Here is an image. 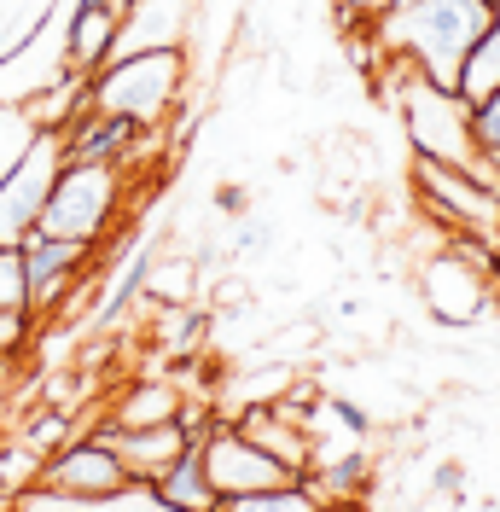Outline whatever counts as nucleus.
I'll use <instances>...</instances> for the list:
<instances>
[{"label": "nucleus", "instance_id": "20e7f679", "mask_svg": "<svg viewBox=\"0 0 500 512\" xmlns=\"http://www.w3.org/2000/svg\"><path fill=\"white\" fill-rule=\"evenodd\" d=\"M117 210H123V163L64 158L59 175H53V192H47V204H41L35 233L94 245V239H105V227L117 222Z\"/></svg>", "mask_w": 500, "mask_h": 512}, {"label": "nucleus", "instance_id": "aec40b11", "mask_svg": "<svg viewBox=\"0 0 500 512\" xmlns=\"http://www.w3.org/2000/svg\"><path fill=\"white\" fill-rule=\"evenodd\" d=\"M471 134H477V152L500 158V88L489 99H477V105H471Z\"/></svg>", "mask_w": 500, "mask_h": 512}, {"label": "nucleus", "instance_id": "0eeeda50", "mask_svg": "<svg viewBox=\"0 0 500 512\" xmlns=\"http://www.w3.org/2000/svg\"><path fill=\"white\" fill-rule=\"evenodd\" d=\"M204 454V478L216 489V507L227 495H256V489H280V483H297L285 472L268 448H256L245 431H216L210 443H198Z\"/></svg>", "mask_w": 500, "mask_h": 512}, {"label": "nucleus", "instance_id": "423d86ee", "mask_svg": "<svg viewBox=\"0 0 500 512\" xmlns=\"http://www.w3.org/2000/svg\"><path fill=\"white\" fill-rule=\"evenodd\" d=\"M419 192L431 198V210H437L442 222H454L466 239H483L489 251H500V187L477 181L466 169L419 158Z\"/></svg>", "mask_w": 500, "mask_h": 512}, {"label": "nucleus", "instance_id": "f257e3e1", "mask_svg": "<svg viewBox=\"0 0 500 512\" xmlns=\"http://www.w3.org/2000/svg\"><path fill=\"white\" fill-rule=\"evenodd\" d=\"M495 6L489 0H402L378 18V41L419 76H431L437 88H454L460 59L471 41L489 30Z\"/></svg>", "mask_w": 500, "mask_h": 512}, {"label": "nucleus", "instance_id": "2eb2a0df", "mask_svg": "<svg viewBox=\"0 0 500 512\" xmlns=\"http://www.w3.org/2000/svg\"><path fill=\"white\" fill-rule=\"evenodd\" d=\"M163 419H181V396L169 384H140L117 402L111 425H163Z\"/></svg>", "mask_w": 500, "mask_h": 512}, {"label": "nucleus", "instance_id": "412c9836", "mask_svg": "<svg viewBox=\"0 0 500 512\" xmlns=\"http://www.w3.org/2000/svg\"><path fill=\"white\" fill-rule=\"evenodd\" d=\"M30 309H0V361H12L18 350H30Z\"/></svg>", "mask_w": 500, "mask_h": 512}, {"label": "nucleus", "instance_id": "1a4fd4ad", "mask_svg": "<svg viewBox=\"0 0 500 512\" xmlns=\"http://www.w3.org/2000/svg\"><path fill=\"white\" fill-rule=\"evenodd\" d=\"M192 24V0H128L117 35H111V59L123 53H152V47H181Z\"/></svg>", "mask_w": 500, "mask_h": 512}, {"label": "nucleus", "instance_id": "39448f33", "mask_svg": "<svg viewBox=\"0 0 500 512\" xmlns=\"http://www.w3.org/2000/svg\"><path fill=\"white\" fill-rule=\"evenodd\" d=\"M59 163H64V128H30L18 158L0 169V245H24L35 233Z\"/></svg>", "mask_w": 500, "mask_h": 512}, {"label": "nucleus", "instance_id": "6e6552de", "mask_svg": "<svg viewBox=\"0 0 500 512\" xmlns=\"http://www.w3.org/2000/svg\"><path fill=\"white\" fill-rule=\"evenodd\" d=\"M99 437L111 443V454L123 460L128 478H152V483L192 448L181 419H163V425H111V431H99Z\"/></svg>", "mask_w": 500, "mask_h": 512}, {"label": "nucleus", "instance_id": "6ab92c4d", "mask_svg": "<svg viewBox=\"0 0 500 512\" xmlns=\"http://www.w3.org/2000/svg\"><path fill=\"white\" fill-rule=\"evenodd\" d=\"M64 437H70V414L53 402V408H47V414H41L30 431H24V448H35V454H59Z\"/></svg>", "mask_w": 500, "mask_h": 512}, {"label": "nucleus", "instance_id": "ddd939ff", "mask_svg": "<svg viewBox=\"0 0 500 512\" xmlns=\"http://www.w3.org/2000/svg\"><path fill=\"white\" fill-rule=\"evenodd\" d=\"M157 495H163V512H210L216 507V489H210V478H204V454H198V443L157 478Z\"/></svg>", "mask_w": 500, "mask_h": 512}, {"label": "nucleus", "instance_id": "7ed1b4c3", "mask_svg": "<svg viewBox=\"0 0 500 512\" xmlns=\"http://www.w3.org/2000/svg\"><path fill=\"white\" fill-rule=\"evenodd\" d=\"M181 47H152V53H123V59H105V70L88 76V105L128 117L134 128H152L169 117V105L181 99Z\"/></svg>", "mask_w": 500, "mask_h": 512}, {"label": "nucleus", "instance_id": "dca6fc26", "mask_svg": "<svg viewBox=\"0 0 500 512\" xmlns=\"http://www.w3.org/2000/svg\"><path fill=\"white\" fill-rule=\"evenodd\" d=\"M146 280H152V256L134 251V256H128V268L117 274V280H111V291L99 297V315H94V320H117V315L128 309V303H134V291L146 286Z\"/></svg>", "mask_w": 500, "mask_h": 512}, {"label": "nucleus", "instance_id": "4468645a", "mask_svg": "<svg viewBox=\"0 0 500 512\" xmlns=\"http://www.w3.org/2000/svg\"><path fill=\"white\" fill-rule=\"evenodd\" d=\"M495 88H500V6H495V18H489V30L471 41V53L460 59V76H454V94L466 99V105L489 99Z\"/></svg>", "mask_w": 500, "mask_h": 512}, {"label": "nucleus", "instance_id": "4be33fe9", "mask_svg": "<svg viewBox=\"0 0 500 512\" xmlns=\"http://www.w3.org/2000/svg\"><path fill=\"white\" fill-rule=\"evenodd\" d=\"M361 478H367V454H361V448H349L344 460L326 472V483H320V489H326V495H349Z\"/></svg>", "mask_w": 500, "mask_h": 512}, {"label": "nucleus", "instance_id": "9d476101", "mask_svg": "<svg viewBox=\"0 0 500 512\" xmlns=\"http://www.w3.org/2000/svg\"><path fill=\"white\" fill-rule=\"evenodd\" d=\"M123 478H128L123 460L111 454L105 437L64 443L59 454L47 460V483H53V489H70V495H82V501H94V512H99V495H105V489H117Z\"/></svg>", "mask_w": 500, "mask_h": 512}, {"label": "nucleus", "instance_id": "f8f14e48", "mask_svg": "<svg viewBox=\"0 0 500 512\" xmlns=\"http://www.w3.org/2000/svg\"><path fill=\"white\" fill-rule=\"evenodd\" d=\"M483 303H489V286L477 280V262L471 256H442L437 268H431V309L442 320L466 326V320L483 315Z\"/></svg>", "mask_w": 500, "mask_h": 512}, {"label": "nucleus", "instance_id": "f03ea898", "mask_svg": "<svg viewBox=\"0 0 500 512\" xmlns=\"http://www.w3.org/2000/svg\"><path fill=\"white\" fill-rule=\"evenodd\" d=\"M402 117H407V140L425 163H448V169H466L477 181L500 187V158L477 152V134H471V105L454 88H437L431 76L407 70L402 76Z\"/></svg>", "mask_w": 500, "mask_h": 512}, {"label": "nucleus", "instance_id": "f3484780", "mask_svg": "<svg viewBox=\"0 0 500 512\" xmlns=\"http://www.w3.org/2000/svg\"><path fill=\"white\" fill-rule=\"evenodd\" d=\"M0 309H30V280H24L18 245H0Z\"/></svg>", "mask_w": 500, "mask_h": 512}, {"label": "nucleus", "instance_id": "393cba45", "mask_svg": "<svg viewBox=\"0 0 500 512\" xmlns=\"http://www.w3.org/2000/svg\"><path fill=\"white\" fill-rule=\"evenodd\" d=\"M0 373H6V361H0Z\"/></svg>", "mask_w": 500, "mask_h": 512}, {"label": "nucleus", "instance_id": "9b49d317", "mask_svg": "<svg viewBox=\"0 0 500 512\" xmlns=\"http://www.w3.org/2000/svg\"><path fill=\"white\" fill-rule=\"evenodd\" d=\"M18 251H24V280H30V315H47L53 297L76 280V268H82L88 245H76V239H53V233H30Z\"/></svg>", "mask_w": 500, "mask_h": 512}, {"label": "nucleus", "instance_id": "5701e85b", "mask_svg": "<svg viewBox=\"0 0 500 512\" xmlns=\"http://www.w3.org/2000/svg\"><path fill=\"white\" fill-rule=\"evenodd\" d=\"M431 489H437V495H448V501H460V489H466V466H460V460H442V466H431Z\"/></svg>", "mask_w": 500, "mask_h": 512}, {"label": "nucleus", "instance_id": "a211bd4d", "mask_svg": "<svg viewBox=\"0 0 500 512\" xmlns=\"http://www.w3.org/2000/svg\"><path fill=\"white\" fill-rule=\"evenodd\" d=\"M274 239H280V222H274V216H250L245 210V222H239V233H233V256H239V262L268 256L274 251Z\"/></svg>", "mask_w": 500, "mask_h": 512}, {"label": "nucleus", "instance_id": "b1692460", "mask_svg": "<svg viewBox=\"0 0 500 512\" xmlns=\"http://www.w3.org/2000/svg\"><path fill=\"white\" fill-rule=\"evenodd\" d=\"M332 419H338L344 431H355V437H367V431H373V419L361 414L355 402H344V396H332Z\"/></svg>", "mask_w": 500, "mask_h": 512}]
</instances>
